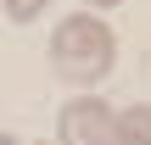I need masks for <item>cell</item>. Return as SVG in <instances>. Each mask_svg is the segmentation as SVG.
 I'll return each instance as SVG.
<instances>
[{
  "label": "cell",
  "mask_w": 151,
  "mask_h": 145,
  "mask_svg": "<svg viewBox=\"0 0 151 145\" xmlns=\"http://www.w3.org/2000/svg\"><path fill=\"white\" fill-rule=\"evenodd\" d=\"M50 67H56V78L78 84V89H95L118 67V39H112L106 17H95V11L62 17L50 28Z\"/></svg>",
  "instance_id": "6da1fadb"
},
{
  "label": "cell",
  "mask_w": 151,
  "mask_h": 145,
  "mask_svg": "<svg viewBox=\"0 0 151 145\" xmlns=\"http://www.w3.org/2000/svg\"><path fill=\"white\" fill-rule=\"evenodd\" d=\"M56 145H118V106L101 95H73L56 112Z\"/></svg>",
  "instance_id": "7a4b0ae2"
},
{
  "label": "cell",
  "mask_w": 151,
  "mask_h": 145,
  "mask_svg": "<svg viewBox=\"0 0 151 145\" xmlns=\"http://www.w3.org/2000/svg\"><path fill=\"white\" fill-rule=\"evenodd\" d=\"M118 145H151V106H118Z\"/></svg>",
  "instance_id": "3957f363"
},
{
  "label": "cell",
  "mask_w": 151,
  "mask_h": 145,
  "mask_svg": "<svg viewBox=\"0 0 151 145\" xmlns=\"http://www.w3.org/2000/svg\"><path fill=\"white\" fill-rule=\"evenodd\" d=\"M45 6H50V0H0V11H6L11 22H34V17H45Z\"/></svg>",
  "instance_id": "277c9868"
},
{
  "label": "cell",
  "mask_w": 151,
  "mask_h": 145,
  "mask_svg": "<svg viewBox=\"0 0 151 145\" xmlns=\"http://www.w3.org/2000/svg\"><path fill=\"white\" fill-rule=\"evenodd\" d=\"M118 0H84V11H112Z\"/></svg>",
  "instance_id": "5b68a950"
},
{
  "label": "cell",
  "mask_w": 151,
  "mask_h": 145,
  "mask_svg": "<svg viewBox=\"0 0 151 145\" xmlns=\"http://www.w3.org/2000/svg\"><path fill=\"white\" fill-rule=\"evenodd\" d=\"M0 145H22V140H17V134H6V129H0Z\"/></svg>",
  "instance_id": "8992f818"
},
{
  "label": "cell",
  "mask_w": 151,
  "mask_h": 145,
  "mask_svg": "<svg viewBox=\"0 0 151 145\" xmlns=\"http://www.w3.org/2000/svg\"><path fill=\"white\" fill-rule=\"evenodd\" d=\"M39 145H45V140H39Z\"/></svg>",
  "instance_id": "52a82bcc"
}]
</instances>
